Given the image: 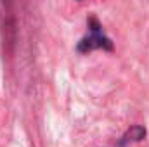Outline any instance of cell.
Listing matches in <instances>:
<instances>
[{"label": "cell", "instance_id": "obj_1", "mask_svg": "<svg viewBox=\"0 0 149 147\" xmlns=\"http://www.w3.org/2000/svg\"><path fill=\"white\" fill-rule=\"evenodd\" d=\"M88 26H90V35L85 37L80 45H78V50L80 52H90L94 49H106V50H111L113 49V43L111 40L106 37L101 30V24L97 23V19H90L88 21Z\"/></svg>", "mask_w": 149, "mask_h": 147}, {"label": "cell", "instance_id": "obj_2", "mask_svg": "<svg viewBox=\"0 0 149 147\" xmlns=\"http://www.w3.org/2000/svg\"><path fill=\"white\" fill-rule=\"evenodd\" d=\"M146 137V130L142 128V126H132L128 132H127V135H125V139L127 140H142Z\"/></svg>", "mask_w": 149, "mask_h": 147}]
</instances>
